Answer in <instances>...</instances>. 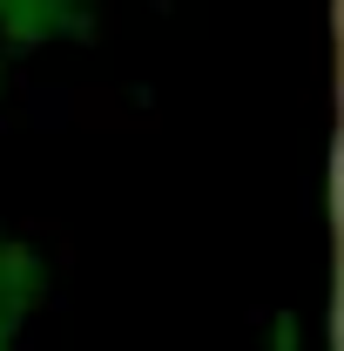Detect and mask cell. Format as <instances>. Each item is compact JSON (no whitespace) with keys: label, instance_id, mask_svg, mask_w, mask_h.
Masks as SVG:
<instances>
[{"label":"cell","instance_id":"6da1fadb","mask_svg":"<svg viewBox=\"0 0 344 351\" xmlns=\"http://www.w3.org/2000/svg\"><path fill=\"white\" fill-rule=\"evenodd\" d=\"M0 277H7V257H0Z\"/></svg>","mask_w":344,"mask_h":351}]
</instances>
